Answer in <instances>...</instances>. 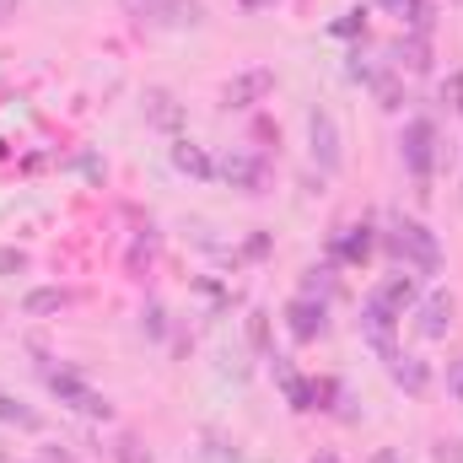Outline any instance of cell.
Here are the masks:
<instances>
[{"label": "cell", "mask_w": 463, "mask_h": 463, "mask_svg": "<svg viewBox=\"0 0 463 463\" xmlns=\"http://www.w3.org/2000/svg\"><path fill=\"white\" fill-rule=\"evenodd\" d=\"M307 151L318 162V173H340L345 167V146H340V118L329 109H307Z\"/></svg>", "instance_id": "cell-4"}, {"label": "cell", "mask_w": 463, "mask_h": 463, "mask_svg": "<svg viewBox=\"0 0 463 463\" xmlns=\"http://www.w3.org/2000/svg\"><path fill=\"white\" fill-rule=\"evenodd\" d=\"M124 5H129V11H135V16H146V11H151V5H156V0H124Z\"/></svg>", "instance_id": "cell-35"}, {"label": "cell", "mask_w": 463, "mask_h": 463, "mask_svg": "<svg viewBox=\"0 0 463 463\" xmlns=\"http://www.w3.org/2000/svg\"><path fill=\"white\" fill-rule=\"evenodd\" d=\"M248 345L269 355V313H248Z\"/></svg>", "instance_id": "cell-25"}, {"label": "cell", "mask_w": 463, "mask_h": 463, "mask_svg": "<svg viewBox=\"0 0 463 463\" xmlns=\"http://www.w3.org/2000/svg\"><path fill=\"white\" fill-rule=\"evenodd\" d=\"M377 297H383V302H388V307H393V313L404 318V313H410V307L420 302V280H415L410 269H399V275H388V280L377 286Z\"/></svg>", "instance_id": "cell-16"}, {"label": "cell", "mask_w": 463, "mask_h": 463, "mask_svg": "<svg viewBox=\"0 0 463 463\" xmlns=\"http://www.w3.org/2000/svg\"><path fill=\"white\" fill-rule=\"evenodd\" d=\"M399 156H404V173L415 184H426L437 173V124L431 118H410L399 129Z\"/></svg>", "instance_id": "cell-3"}, {"label": "cell", "mask_w": 463, "mask_h": 463, "mask_svg": "<svg viewBox=\"0 0 463 463\" xmlns=\"http://www.w3.org/2000/svg\"><path fill=\"white\" fill-rule=\"evenodd\" d=\"M372 5H383L388 16H399V22L410 27V16H415V5H426V0H372Z\"/></svg>", "instance_id": "cell-27"}, {"label": "cell", "mask_w": 463, "mask_h": 463, "mask_svg": "<svg viewBox=\"0 0 463 463\" xmlns=\"http://www.w3.org/2000/svg\"><path fill=\"white\" fill-rule=\"evenodd\" d=\"M383 60H388L399 76H404V71H410V76H420V71H431V38H420V33H404V38H399V43H393Z\"/></svg>", "instance_id": "cell-12"}, {"label": "cell", "mask_w": 463, "mask_h": 463, "mask_svg": "<svg viewBox=\"0 0 463 463\" xmlns=\"http://www.w3.org/2000/svg\"><path fill=\"white\" fill-rule=\"evenodd\" d=\"M71 302H76V291H65V286H38V291L22 297V313H27V318H54V313H65Z\"/></svg>", "instance_id": "cell-17"}, {"label": "cell", "mask_w": 463, "mask_h": 463, "mask_svg": "<svg viewBox=\"0 0 463 463\" xmlns=\"http://www.w3.org/2000/svg\"><path fill=\"white\" fill-rule=\"evenodd\" d=\"M49 393H54L65 410H76V415H92V420H109V415H114V404H109L98 388H87V377H81L76 366H49Z\"/></svg>", "instance_id": "cell-2"}, {"label": "cell", "mask_w": 463, "mask_h": 463, "mask_svg": "<svg viewBox=\"0 0 463 463\" xmlns=\"http://www.w3.org/2000/svg\"><path fill=\"white\" fill-rule=\"evenodd\" d=\"M393 329H399V313L372 291L366 302H361V340L377 350V361H388V355H399V345H393Z\"/></svg>", "instance_id": "cell-5"}, {"label": "cell", "mask_w": 463, "mask_h": 463, "mask_svg": "<svg viewBox=\"0 0 463 463\" xmlns=\"http://www.w3.org/2000/svg\"><path fill=\"white\" fill-rule=\"evenodd\" d=\"M372 98H377V109H404V81H399V71L393 65H383V76L372 81Z\"/></svg>", "instance_id": "cell-19"}, {"label": "cell", "mask_w": 463, "mask_h": 463, "mask_svg": "<svg viewBox=\"0 0 463 463\" xmlns=\"http://www.w3.org/2000/svg\"><path fill=\"white\" fill-rule=\"evenodd\" d=\"M383 366H388V377H393V383H399L404 393H415V399H420V393L431 388V366H426L420 355H404V350H399V355H388Z\"/></svg>", "instance_id": "cell-14"}, {"label": "cell", "mask_w": 463, "mask_h": 463, "mask_svg": "<svg viewBox=\"0 0 463 463\" xmlns=\"http://www.w3.org/2000/svg\"><path fill=\"white\" fill-rule=\"evenodd\" d=\"M437 463H463V442H437V453H431Z\"/></svg>", "instance_id": "cell-30"}, {"label": "cell", "mask_w": 463, "mask_h": 463, "mask_svg": "<svg viewBox=\"0 0 463 463\" xmlns=\"http://www.w3.org/2000/svg\"><path fill=\"white\" fill-rule=\"evenodd\" d=\"M415 313H420V335H426V340H442V335L453 329V291H431V297H420Z\"/></svg>", "instance_id": "cell-13"}, {"label": "cell", "mask_w": 463, "mask_h": 463, "mask_svg": "<svg viewBox=\"0 0 463 463\" xmlns=\"http://www.w3.org/2000/svg\"><path fill=\"white\" fill-rule=\"evenodd\" d=\"M140 114H146V124H151V129H167V135H178V129H184V103H178L167 87H146Z\"/></svg>", "instance_id": "cell-11"}, {"label": "cell", "mask_w": 463, "mask_h": 463, "mask_svg": "<svg viewBox=\"0 0 463 463\" xmlns=\"http://www.w3.org/2000/svg\"><path fill=\"white\" fill-rule=\"evenodd\" d=\"M114 458H118V463H151V453H146V442H140L135 431H118V442H114Z\"/></svg>", "instance_id": "cell-23"}, {"label": "cell", "mask_w": 463, "mask_h": 463, "mask_svg": "<svg viewBox=\"0 0 463 463\" xmlns=\"http://www.w3.org/2000/svg\"><path fill=\"white\" fill-rule=\"evenodd\" d=\"M448 393L463 404V361H453V366H448Z\"/></svg>", "instance_id": "cell-31"}, {"label": "cell", "mask_w": 463, "mask_h": 463, "mask_svg": "<svg viewBox=\"0 0 463 463\" xmlns=\"http://www.w3.org/2000/svg\"><path fill=\"white\" fill-rule=\"evenodd\" d=\"M205 463H237V453H222V442H205Z\"/></svg>", "instance_id": "cell-32"}, {"label": "cell", "mask_w": 463, "mask_h": 463, "mask_svg": "<svg viewBox=\"0 0 463 463\" xmlns=\"http://www.w3.org/2000/svg\"><path fill=\"white\" fill-rule=\"evenodd\" d=\"M269 372H275V383L286 388V404L307 415V410H313V377H297V366H291L286 355H269Z\"/></svg>", "instance_id": "cell-15"}, {"label": "cell", "mask_w": 463, "mask_h": 463, "mask_svg": "<svg viewBox=\"0 0 463 463\" xmlns=\"http://www.w3.org/2000/svg\"><path fill=\"white\" fill-rule=\"evenodd\" d=\"M372 248H377V232L366 227V222H350V227H340L329 237V259L335 264H361Z\"/></svg>", "instance_id": "cell-10"}, {"label": "cell", "mask_w": 463, "mask_h": 463, "mask_svg": "<svg viewBox=\"0 0 463 463\" xmlns=\"http://www.w3.org/2000/svg\"><path fill=\"white\" fill-rule=\"evenodd\" d=\"M146 335H151V340H162V335H167V318H162V307H156V302L146 307Z\"/></svg>", "instance_id": "cell-28"}, {"label": "cell", "mask_w": 463, "mask_h": 463, "mask_svg": "<svg viewBox=\"0 0 463 463\" xmlns=\"http://www.w3.org/2000/svg\"><path fill=\"white\" fill-rule=\"evenodd\" d=\"M335 264H313V269H302V297H318V302H329L335 297Z\"/></svg>", "instance_id": "cell-20"}, {"label": "cell", "mask_w": 463, "mask_h": 463, "mask_svg": "<svg viewBox=\"0 0 463 463\" xmlns=\"http://www.w3.org/2000/svg\"><path fill=\"white\" fill-rule=\"evenodd\" d=\"M372 463H399V453H393V448H383V453H377Z\"/></svg>", "instance_id": "cell-36"}, {"label": "cell", "mask_w": 463, "mask_h": 463, "mask_svg": "<svg viewBox=\"0 0 463 463\" xmlns=\"http://www.w3.org/2000/svg\"><path fill=\"white\" fill-rule=\"evenodd\" d=\"M216 178H227L232 189H242V194H259L264 189V156L259 151H232L216 162Z\"/></svg>", "instance_id": "cell-8"}, {"label": "cell", "mask_w": 463, "mask_h": 463, "mask_svg": "<svg viewBox=\"0 0 463 463\" xmlns=\"http://www.w3.org/2000/svg\"><path fill=\"white\" fill-rule=\"evenodd\" d=\"M269 92H275V71L253 65V71L232 76V81H227V92H222V103H227V109H259V103H264Z\"/></svg>", "instance_id": "cell-7"}, {"label": "cell", "mask_w": 463, "mask_h": 463, "mask_svg": "<svg viewBox=\"0 0 463 463\" xmlns=\"http://www.w3.org/2000/svg\"><path fill=\"white\" fill-rule=\"evenodd\" d=\"M275 5H280V0H237V11H248V16H253V11H275Z\"/></svg>", "instance_id": "cell-33"}, {"label": "cell", "mask_w": 463, "mask_h": 463, "mask_svg": "<svg viewBox=\"0 0 463 463\" xmlns=\"http://www.w3.org/2000/svg\"><path fill=\"white\" fill-rule=\"evenodd\" d=\"M16 5H22V0H0V22H11V16H16Z\"/></svg>", "instance_id": "cell-34"}, {"label": "cell", "mask_w": 463, "mask_h": 463, "mask_svg": "<svg viewBox=\"0 0 463 463\" xmlns=\"http://www.w3.org/2000/svg\"><path fill=\"white\" fill-rule=\"evenodd\" d=\"M442 103H448L453 114H463V71H448V81H442Z\"/></svg>", "instance_id": "cell-26"}, {"label": "cell", "mask_w": 463, "mask_h": 463, "mask_svg": "<svg viewBox=\"0 0 463 463\" xmlns=\"http://www.w3.org/2000/svg\"><path fill=\"white\" fill-rule=\"evenodd\" d=\"M383 248H388L404 269H415V275H437V269H442V242H437V232L426 227V222H415V216H393L388 232H383Z\"/></svg>", "instance_id": "cell-1"}, {"label": "cell", "mask_w": 463, "mask_h": 463, "mask_svg": "<svg viewBox=\"0 0 463 463\" xmlns=\"http://www.w3.org/2000/svg\"><path fill=\"white\" fill-rule=\"evenodd\" d=\"M329 33H335V38H361V33H366V5H350L340 22H329Z\"/></svg>", "instance_id": "cell-24"}, {"label": "cell", "mask_w": 463, "mask_h": 463, "mask_svg": "<svg viewBox=\"0 0 463 463\" xmlns=\"http://www.w3.org/2000/svg\"><path fill=\"white\" fill-rule=\"evenodd\" d=\"M458 5H463V0H458Z\"/></svg>", "instance_id": "cell-38"}, {"label": "cell", "mask_w": 463, "mask_h": 463, "mask_svg": "<svg viewBox=\"0 0 463 463\" xmlns=\"http://www.w3.org/2000/svg\"><path fill=\"white\" fill-rule=\"evenodd\" d=\"M286 329H291V340L297 345H307V340H318V335H329V302H318V297H291L286 302Z\"/></svg>", "instance_id": "cell-6"}, {"label": "cell", "mask_w": 463, "mask_h": 463, "mask_svg": "<svg viewBox=\"0 0 463 463\" xmlns=\"http://www.w3.org/2000/svg\"><path fill=\"white\" fill-rule=\"evenodd\" d=\"M11 269H27V253L22 248H5L0 253V275H11Z\"/></svg>", "instance_id": "cell-29"}, {"label": "cell", "mask_w": 463, "mask_h": 463, "mask_svg": "<svg viewBox=\"0 0 463 463\" xmlns=\"http://www.w3.org/2000/svg\"><path fill=\"white\" fill-rule=\"evenodd\" d=\"M140 22L146 27H173V33L178 27H200L205 22V0H156Z\"/></svg>", "instance_id": "cell-9"}, {"label": "cell", "mask_w": 463, "mask_h": 463, "mask_svg": "<svg viewBox=\"0 0 463 463\" xmlns=\"http://www.w3.org/2000/svg\"><path fill=\"white\" fill-rule=\"evenodd\" d=\"M383 65H388V60H383ZM383 65H372L361 49H350V54H345V76H350V81H361V87H372V81L383 76Z\"/></svg>", "instance_id": "cell-22"}, {"label": "cell", "mask_w": 463, "mask_h": 463, "mask_svg": "<svg viewBox=\"0 0 463 463\" xmlns=\"http://www.w3.org/2000/svg\"><path fill=\"white\" fill-rule=\"evenodd\" d=\"M313 463H340V453H318Z\"/></svg>", "instance_id": "cell-37"}, {"label": "cell", "mask_w": 463, "mask_h": 463, "mask_svg": "<svg viewBox=\"0 0 463 463\" xmlns=\"http://www.w3.org/2000/svg\"><path fill=\"white\" fill-rule=\"evenodd\" d=\"M173 167L189 173V178H216V156L205 146H194V140H178L173 146Z\"/></svg>", "instance_id": "cell-18"}, {"label": "cell", "mask_w": 463, "mask_h": 463, "mask_svg": "<svg viewBox=\"0 0 463 463\" xmlns=\"http://www.w3.org/2000/svg\"><path fill=\"white\" fill-rule=\"evenodd\" d=\"M0 426H22V431H38L43 420H38V410H27L22 399H5V393H0Z\"/></svg>", "instance_id": "cell-21"}]
</instances>
